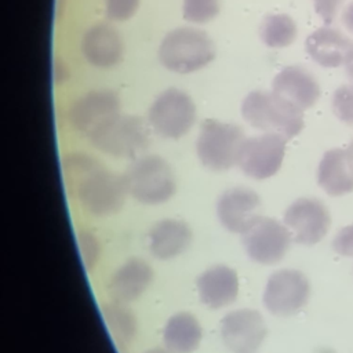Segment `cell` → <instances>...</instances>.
Returning a JSON list of instances; mask_svg holds the SVG:
<instances>
[{
    "label": "cell",
    "instance_id": "2",
    "mask_svg": "<svg viewBox=\"0 0 353 353\" xmlns=\"http://www.w3.org/2000/svg\"><path fill=\"white\" fill-rule=\"evenodd\" d=\"M241 116L251 127L287 139L296 137L305 125L303 110L273 91L248 92L241 102Z\"/></svg>",
    "mask_w": 353,
    "mask_h": 353
},
{
    "label": "cell",
    "instance_id": "17",
    "mask_svg": "<svg viewBox=\"0 0 353 353\" xmlns=\"http://www.w3.org/2000/svg\"><path fill=\"white\" fill-rule=\"evenodd\" d=\"M272 91L302 110L312 108L321 94L316 77L299 65L283 68L273 77Z\"/></svg>",
    "mask_w": 353,
    "mask_h": 353
},
{
    "label": "cell",
    "instance_id": "11",
    "mask_svg": "<svg viewBox=\"0 0 353 353\" xmlns=\"http://www.w3.org/2000/svg\"><path fill=\"white\" fill-rule=\"evenodd\" d=\"M292 237L287 226L274 218L258 216L244 233L241 241L251 261L261 265L279 263L290 248Z\"/></svg>",
    "mask_w": 353,
    "mask_h": 353
},
{
    "label": "cell",
    "instance_id": "12",
    "mask_svg": "<svg viewBox=\"0 0 353 353\" xmlns=\"http://www.w3.org/2000/svg\"><path fill=\"white\" fill-rule=\"evenodd\" d=\"M283 223L290 230L292 241L313 245L328 233L331 216L328 208L319 199L301 197L287 207Z\"/></svg>",
    "mask_w": 353,
    "mask_h": 353
},
{
    "label": "cell",
    "instance_id": "6",
    "mask_svg": "<svg viewBox=\"0 0 353 353\" xmlns=\"http://www.w3.org/2000/svg\"><path fill=\"white\" fill-rule=\"evenodd\" d=\"M88 141L112 157L137 159L149 146L150 130L142 117L120 113L95 131Z\"/></svg>",
    "mask_w": 353,
    "mask_h": 353
},
{
    "label": "cell",
    "instance_id": "7",
    "mask_svg": "<svg viewBox=\"0 0 353 353\" xmlns=\"http://www.w3.org/2000/svg\"><path fill=\"white\" fill-rule=\"evenodd\" d=\"M196 121V105L190 95L170 87L161 91L150 103L148 123L160 137L179 139L186 135Z\"/></svg>",
    "mask_w": 353,
    "mask_h": 353
},
{
    "label": "cell",
    "instance_id": "32",
    "mask_svg": "<svg viewBox=\"0 0 353 353\" xmlns=\"http://www.w3.org/2000/svg\"><path fill=\"white\" fill-rule=\"evenodd\" d=\"M345 70H346V74L350 80V84H353V48L350 50L346 61H345Z\"/></svg>",
    "mask_w": 353,
    "mask_h": 353
},
{
    "label": "cell",
    "instance_id": "30",
    "mask_svg": "<svg viewBox=\"0 0 353 353\" xmlns=\"http://www.w3.org/2000/svg\"><path fill=\"white\" fill-rule=\"evenodd\" d=\"M345 0H313V6H314V11L317 12V15L327 23H332L336 11L339 10L341 4Z\"/></svg>",
    "mask_w": 353,
    "mask_h": 353
},
{
    "label": "cell",
    "instance_id": "31",
    "mask_svg": "<svg viewBox=\"0 0 353 353\" xmlns=\"http://www.w3.org/2000/svg\"><path fill=\"white\" fill-rule=\"evenodd\" d=\"M342 22L345 25V28L353 33V1L350 4L346 6V8L343 10V14H342Z\"/></svg>",
    "mask_w": 353,
    "mask_h": 353
},
{
    "label": "cell",
    "instance_id": "10",
    "mask_svg": "<svg viewBox=\"0 0 353 353\" xmlns=\"http://www.w3.org/2000/svg\"><path fill=\"white\" fill-rule=\"evenodd\" d=\"M287 138L276 132H263L244 139L237 165L252 179H268L277 174L285 156Z\"/></svg>",
    "mask_w": 353,
    "mask_h": 353
},
{
    "label": "cell",
    "instance_id": "33",
    "mask_svg": "<svg viewBox=\"0 0 353 353\" xmlns=\"http://www.w3.org/2000/svg\"><path fill=\"white\" fill-rule=\"evenodd\" d=\"M143 353H171V352H168L167 349H161V347H152V349L145 350Z\"/></svg>",
    "mask_w": 353,
    "mask_h": 353
},
{
    "label": "cell",
    "instance_id": "9",
    "mask_svg": "<svg viewBox=\"0 0 353 353\" xmlns=\"http://www.w3.org/2000/svg\"><path fill=\"white\" fill-rule=\"evenodd\" d=\"M310 295L307 277L296 269H280L272 273L265 284L262 302L274 316L288 317L298 313Z\"/></svg>",
    "mask_w": 353,
    "mask_h": 353
},
{
    "label": "cell",
    "instance_id": "8",
    "mask_svg": "<svg viewBox=\"0 0 353 353\" xmlns=\"http://www.w3.org/2000/svg\"><path fill=\"white\" fill-rule=\"evenodd\" d=\"M121 113V101L110 88H95L73 101L68 110L70 128L87 139L103 124Z\"/></svg>",
    "mask_w": 353,
    "mask_h": 353
},
{
    "label": "cell",
    "instance_id": "15",
    "mask_svg": "<svg viewBox=\"0 0 353 353\" xmlns=\"http://www.w3.org/2000/svg\"><path fill=\"white\" fill-rule=\"evenodd\" d=\"M81 52L85 61L94 68L110 69L121 62L124 41L113 25L99 22L84 32Z\"/></svg>",
    "mask_w": 353,
    "mask_h": 353
},
{
    "label": "cell",
    "instance_id": "1",
    "mask_svg": "<svg viewBox=\"0 0 353 353\" xmlns=\"http://www.w3.org/2000/svg\"><path fill=\"white\" fill-rule=\"evenodd\" d=\"M62 171L69 196L84 212L105 218L124 207L128 194L124 175L108 168L98 157L70 152L62 157Z\"/></svg>",
    "mask_w": 353,
    "mask_h": 353
},
{
    "label": "cell",
    "instance_id": "3",
    "mask_svg": "<svg viewBox=\"0 0 353 353\" xmlns=\"http://www.w3.org/2000/svg\"><path fill=\"white\" fill-rule=\"evenodd\" d=\"M215 52V44L204 30L182 26L170 30L163 37L157 55L167 70L188 74L211 63Z\"/></svg>",
    "mask_w": 353,
    "mask_h": 353
},
{
    "label": "cell",
    "instance_id": "27",
    "mask_svg": "<svg viewBox=\"0 0 353 353\" xmlns=\"http://www.w3.org/2000/svg\"><path fill=\"white\" fill-rule=\"evenodd\" d=\"M332 110L341 121L353 124V84L341 85L334 91Z\"/></svg>",
    "mask_w": 353,
    "mask_h": 353
},
{
    "label": "cell",
    "instance_id": "16",
    "mask_svg": "<svg viewBox=\"0 0 353 353\" xmlns=\"http://www.w3.org/2000/svg\"><path fill=\"white\" fill-rule=\"evenodd\" d=\"M153 269L141 258H130L110 274L106 290L112 301L128 303L138 299L152 284Z\"/></svg>",
    "mask_w": 353,
    "mask_h": 353
},
{
    "label": "cell",
    "instance_id": "29",
    "mask_svg": "<svg viewBox=\"0 0 353 353\" xmlns=\"http://www.w3.org/2000/svg\"><path fill=\"white\" fill-rule=\"evenodd\" d=\"M335 252L343 256H353V223L342 228L332 240Z\"/></svg>",
    "mask_w": 353,
    "mask_h": 353
},
{
    "label": "cell",
    "instance_id": "14",
    "mask_svg": "<svg viewBox=\"0 0 353 353\" xmlns=\"http://www.w3.org/2000/svg\"><path fill=\"white\" fill-rule=\"evenodd\" d=\"M261 199L250 188L236 186L226 189L216 201V215L222 226L232 233H244L261 216Z\"/></svg>",
    "mask_w": 353,
    "mask_h": 353
},
{
    "label": "cell",
    "instance_id": "23",
    "mask_svg": "<svg viewBox=\"0 0 353 353\" xmlns=\"http://www.w3.org/2000/svg\"><path fill=\"white\" fill-rule=\"evenodd\" d=\"M101 313L116 347L120 352L127 350L135 341L138 331V321L134 312L125 303L112 301L101 306Z\"/></svg>",
    "mask_w": 353,
    "mask_h": 353
},
{
    "label": "cell",
    "instance_id": "5",
    "mask_svg": "<svg viewBox=\"0 0 353 353\" xmlns=\"http://www.w3.org/2000/svg\"><path fill=\"white\" fill-rule=\"evenodd\" d=\"M244 139V131L237 124L205 119L196 139V153L205 168L226 171L237 164Z\"/></svg>",
    "mask_w": 353,
    "mask_h": 353
},
{
    "label": "cell",
    "instance_id": "19",
    "mask_svg": "<svg viewBox=\"0 0 353 353\" xmlns=\"http://www.w3.org/2000/svg\"><path fill=\"white\" fill-rule=\"evenodd\" d=\"M317 182L330 196H343L353 192V152L347 149L327 150L317 168Z\"/></svg>",
    "mask_w": 353,
    "mask_h": 353
},
{
    "label": "cell",
    "instance_id": "4",
    "mask_svg": "<svg viewBox=\"0 0 353 353\" xmlns=\"http://www.w3.org/2000/svg\"><path fill=\"white\" fill-rule=\"evenodd\" d=\"M123 175L128 194L146 205L168 201L176 189L171 165L159 154H145L134 159Z\"/></svg>",
    "mask_w": 353,
    "mask_h": 353
},
{
    "label": "cell",
    "instance_id": "20",
    "mask_svg": "<svg viewBox=\"0 0 353 353\" xmlns=\"http://www.w3.org/2000/svg\"><path fill=\"white\" fill-rule=\"evenodd\" d=\"M192 230L185 221L165 218L156 222L148 234L149 251L159 259L181 255L190 245Z\"/></svg>",
    "mask_w": 353,
    "mask_h": 353
},
{
    "label": "cell",
    "instance_id": "13",
    "mask_svg": "<svg viewBox=\"0 0 353 353\" xmlns=\"http://www.w3.org/2000/svg\"><path fill=\"white\" fill-rule=\"evenodd\" d=\"M219 331L230 353H256L268 335L262 314L248 307L226 313L219 323Z\"/></svg>",
    "mask_w": 353,
    "mask_h": 353
},
{
    "label": "cell",
    "instance_id": "18",
    "mask_svg": "<svg viewBox=\"0 0 353 353\" xmlns=\"http://www.w3.org/2000/svg\"><path fill=\"white\" fill-rule=\"evenodd\" d=\"M200 301L211 307L229 306L239 295V277L228 265H214L205 269L196 280Z\"/></svg>",
    "mask_w": 353,
    "mask_h": 353
},
{
    "label": "cell",
    "instance_id": "21",
    "mask_svg": "<svg viewBox=\"0 0 353 353\" xmlns=\"http://www.w3.org/2000/svg\"><path fill=\"white\" fill-rule=\"evenodd\" d=\"M353 41L339 30L323 26L306 37L305 50L307 55L323 68H338L345 63Z\"/></svg>",
    "mask_w": 353,
    "mask_h": 353
},
{
    "label": "cell",
    "instance_id": "28",
    "mask_svg": "<svg viewBox=\"0 0 353 353\" xmlns=\"http://www.w3.org/2000/svg\"><path fill=\"white\" fill-rule=\"evenodd\" d=\"M141 0H103L108 18L124 22L135 15Z\"/></svg>",
    "mask_w": 353,
    "mask_h": 353
},
{
    "label": "cell",
    "instance_id": "26",
    "mask_svg": "<svg viewBox=\"0 0 353 353\" xmlns=\"http://www.w3.org/2000/svg\"><path fill=\"white\" fill-rule=\"evenodd\" d=\"M77 245L84 268L91 272L101 256V243L98 237L91 230L80 229L77 232Z\"/></svg>",
    "mask_w": 353,
    "mask_h": 353
},
{
    "label": "cell",
    "instance_id": "34",
    "mask_svg": "<svg viewBox=\"0 0 353 353\" xmlns=\"http://www.w3.org/2000/svg\"><path fill=\"white\" fill-rule=\"evenodd\" d=\"M349 148H350V149H352V152H353V142L350 143V146H349Z\"/></svg>",
    "mask_w": 353,
    "mask_h": 353
},
{
    "label": "cell",
    "instance_id": "24",
    "mask_svg": "<svg viewBox=\"0 0 353 353\" xmlns=\"http://www.w3.org/2000/svg\"><path fill=\"white\" fill-rule=\"evenodd\" d=\"M298 34V28L288 14H269L259 25V37L269 48H285Z\"/></svg>",
    "mask_w": 353,
    "mask_h": 353
},
{
    "label": "cell",
    "instance_id": "22",
    "mask_svg": "<svg viewBox=\"0 0 353 353\" xmlns=\"http://www.w3.org/2000/svg\"><path fill=\"white\" fill-rule=\"evenodd\" d=\"M203 338L200 321L189 312L172 314L163 328V342L171 353H192Z\"/></svg>",
    "mask_w": 353,
    "mask_h": 353
},
{
    "label": "cell",
    "instance_id": "25",
    "mask_svg": "<svg viewBox=\"0 0 353 353\" xmlns=\"http://www.w3.org/2000/svg\"><path fill=\"white\" fill-rule=\"evenodd\" d=\"M219 0H183L182 17L194 23H205L219 14Z\"/></svg>",
    "mask_w": 353,
    "mask_h": 353
}]
</instances>
